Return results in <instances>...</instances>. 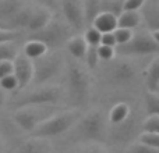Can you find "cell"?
I'll list each match as a JSON object with an SVG mask.
<instances>
[{
	"label": "cell",
	"instance_id": "cell-35",
	"mask_svg": "<svg viewBox=\"0 0 159 153\" xmlns=\"http://www.w3.org/2000/svg\"><path fill=\"white\" fill-rule=\"evenodd\" d=\"M124 153H159V151L149 148V146L144 145L141 142H135V143H131Z\"/></svg>",
	"mask_w": 159,
	"mask_h": 153
},
{
	"label": "cell",
	"instance_id": "cell-39",
	"mask_svg": "<svg viewBox=\"0 0 159 153\" xmlns=\"http://www.w3.org/2000/svg\"><path fill=\"white\" fill-rule=\"evenodd\" d=\"M38 3H41L42 7L45 8H49L50 11L53 10V8L57 7V0H36Z\"/></svg>",
	"mask_w": 159,
	"mask_h": 153
},
{
	"label": "cell",
	"instance_id": "cell-16",
	"mask_svg": "<svg viewBox=\"0 0 159 153\" xmlns=\"http://www.w3.org/2000/svg\"><path fill=\"white\" fill-rule=\"evenodd\" d=\"M22 7H24V4L21 0H0V22L8 27L10 21Z\"/></svg>",
	"mask_w": 159,
	"mask_h": 153
},
{
	"label": "cell",
	"instance_id": "cell-24",
	"mask_svg": "<svg viewBox=\"0 0 159 153\" xmlns=\"http://www.w3.org/2000/svg\"><path fill=\"white\" fill-rule=\"evenodd\" d=\"M144 106H145L147 116H159V93L147 90L144 98Z\"/></svg>",
	"mask_w": 159,
	"mask_h": 153
},
{
	"label": "cell",
	"instance_id": "cell-3",
	"mask_svg": "<svg viewBox=\"0 0 159 153\" xmlns=\"http://www.w3.org/2000/svg\"><path fill=\"white\" fill-rule=\"evenodd\" d=\"M67 90L70 103L74 106V109L80 110L84 104H87L91 90L89 75L87 70L77 63V60L67 64Z\"/></svg>",
	"mask_w": 159,
	"mask_h": 153
},
{
	"label": "cell",
	"instance_id": "cell-22",
	"mask_svg": "<svg viewBox=\"0 0 159 153\" xmlns=\"http://www.w3.org/2000/svg\"><path fill=\"white\" fill-rule=\"evenodd\" d=\"M46 52H49L46 46L39 41H34V39H28L27 43L22 47V53L27 56L30 60H36L41 56H43Z\"/></svg>",
	"mask_w": 159,
	"mask_h": 153
},
{
	"label": "cell",
	"instance_id": "cell-12",
	"mask_svg": "<svg viewBox=\"0 0 159 153\" xmlns=\"http://www.w3.org/2000/svg\"><path fill=\"white\" fill-rule=\"evenodd\" d=\"M13 74L18 82V90H22L32 82L34 67L32 60L27 57L24 53H18L13 60Z\"/></svg>",
	"mask_w": 159,
	"mask_h": 153
},
{
	"label": "cell",
	"instance_id": "cell-32",
	"mask_svg": "<svg viewBox=\"0 0 159 153\" xmlns=\"http://www.w3.org/2000/svg\"><path fill=\"white\" fill-rule=\"evenodd\" d=\"M0 88H2L4 92H14V90H18V82H17L14 74L3 76V78L0 79Z\"/></svg>",
	"mask_w": 159,
	"mask_h": 153
},
{
	"label": "cell",
	"instance_id": "cell-38",
	"mask_svg": "<svg viewBox=\"0 0 159 153\" xmlns=\"http://www.w3.org/2000/svg\"><path fill=\"white\" fill-rule=\"evenodd\" d=\"M101 45H105V46H110V47H116V46H117V43H116V39H115V35H113V32L102 33Z\"/></svg>",
	"mask_w": 159,
	"mask_h": 153
},
{
	"label": "cell",
	"instance_id": "cell-27",
	"mask_svg": "<svg viewBox=\"0 0 159 153\" xmlns=\"http://www.w3.org/2000/svg\"><path fill=\"white\" fill-rule=\"evenodd\" d=\"M101 38H102V33L99 32L98 29H95L93 27H88L87 29H85L84 39L88 46L98 47L99 45H101Z\"/></svg>",
	"mask_w": 159,
	"mask_h": 153
},
{
	"label": "cell",
	"instance_id": "cell-2",
	"mask_svg": "<svg viewBox=\"0 0 159 153\" xmlns=\"http://www.w3.org/2000/svg\"><path fill=\"white\" fill-rule=\"evenodd\" d=\"M81 110L69 109L63 111H56L42 121L35 129L30 134V137L42 138V139H52V138L63 137L70 128L75 124V121L81 117Z\"/></svg>",
	"mask_w": 159,
	"mask_h": 153
},
{
	"label": "cell",
	"instance_id": "cell-40",
	"mask_svg": "<svg viewBox=\"0 0 159 153\" xmlns=\"http://www.w3.org/2000/svg\"><path fill=\"white\" fill-rule=\"evenodd\" d=\"M151 32V36H152V39H154L155 42L159 45V29H155V31H149Z\"/></svg>",
	"mask_w": 159,
	"mask_h": 153
},
{
	"label": "cell",
	"instance_id": "cell-21",
	"mask_svg": "<svg viewBox=\"0 0 159 153\" xmlns=\"http://www.w3.org/2000/svg\"><path fill=\"white\" fill-rule=\"evenodd\" d=\"M131 107L126 102H119L110 109L109 116H107V124H119L123 120H126V117L130 114Z\"/></svg>",
	"mask_w": 159,
	"mask_h": 153
},
{
	"label": "cell",
	"instance_id": "cell-20",
	"mask_svg": "<svg viewBox=\"0 0 159 153\" xmlns=\"http://www.w3.org/2000/svg\"><path fill=\"white\" fill-rule=\"evenodd\" d=\"M145 86L148 92H157L159 86V56L155 57L148 66L145 72Z\"/></svg>",
	"mask_w": 159,
	"mask_h": 153
},
{
	"label": "cell",
	"instance_id": "cell-42",
	"mask_svg": "<svg viewBox=\"0 0 159 153\" xmlns=\"http://www.w3.org/2000/svg\"><path fill=\"white\" fill-rule=\"evenodd\" d=\"M3 148H4V146H3V139H2V137H0V153H3Z\"/></svg>",
	"mask_w": 159,
	"mask_h": 153
},
{
	"label": "cell",
	"instance_id": "cell-7",
	"mask_svg": "<svg viewBox=\"0 0 159 153\" xmlns=\"http://www.w3.org/2000/svg\"><path fill=\"white\" fill-rule=\"evenodd\" d=\"M64 64V57L59 52H46L36 60H32L34 76L32 84L36 86L48 84L50 79L60 74Z\"/></svg>",
	"mask_w": 159,
	"mask_h": 153
},
{
	"label": "cell",
	"instance_id": "cell-31",
	"mask_svg": "<svg viewBox=\"0 0 159 153\" xmlns=\"http://www.w3.org/2000/svg\"><path fill=\"white\" fill-rule=\"evenodd\" d=\"M69 153H109V152L99 143H85V145H78L77 149H73Z\"/></svg>",
	"mask_w": 159,
	"mask_h": 153
},
{
	"label": "cell",
	"instance_id": "cell-25",
	"mask_svg": "<svg viewBox=\"0 0 159 153\" xmlns=\"http://www.w3.org/2000/svg\"><path fill=\"white\" fill-rule=\"evenodd\" d=\"M18 53V46L16 45V42L0 45V61H13Z\"/></svg>",
	"mask_w": 159,
	"mask_h": 153
},
{
	"label": "cell",
	"instance_id": "cell-33",
	"mask_svg": "<svg viewBox=\"0 0 159 153\" xmlns=\"http://www.w3.org/2000/svg\"><path fill=\"white\" fill-rule=\"evenodd\" d=\"M96 52H98L99 60H102V61H112L116 56L115 47L105 46V45H99V46L96 47Z\"/></svg>",
	"mask_w": 159,
	"mask_h": 153
},
{
	"label": "cell",
	"instance_id": "cell-44",
	"mask_svg": "<svg viewBox=\"0 0 159 153\" xmlns=\"http://www.w3.org/2000/svg\"><path fill=\"white\" fill-rule=\"evenodd\" d=\"M154 2H155V3H159V0H154Z\"/></svg>",
	"mask_w": 159,
	"mask_h": 153
},
{
	"label": "cell",
	"instance_id": "cell-1",
	"mask_svg": "<svg viewBox=\"0 0 159 153\" xmlns=\"http://www.w3.org/2000/svg\"><path fill=\"white\" fill-rule=\"evenodd\" d=\"M107 120L101 110H91L75 121V124L66 132L67 142L85 145V143H102L106 141ZM63 135V137H64Z\"/></svg>",
	"mask_w": 159,
	"mask_h": 153
},
{
	"label": "cell",
	"instance_id": "cell-14",
	"mask_svg": "<svg viewBox=\"0 0 159 153\" xmlns=\"http://www.w3.org/2000/svg\"><path fill=\"white\" fill-rule=\"evenodd\" d=\"M52 18H53V15L49 8H45V7L34 8L32 14H31L30 22H28V25H27V31H30V33L38 32V31L43 29V28L52 21Z\"/></svg>",
	"mask_w": 159,
	"mask_h": 153
},
{
	"label": "cell",
	"instance_id": "cell-6",
	"mask_svg": "<svg viewBox=\"0 0 159 153\" xmlns=\"http://www.w3.org/2000/svg\"><path fill=\"white\" fill-rule=\"evenodd\" d=\"M143 121L140 120L138 111H130V114L119 124H107L106 139L115 145H126L130 141H134L143 132Z\"/></svg>",
	"mask_w": 159,
	"mask_h": 153
},
{
	"label": "cell",
	"instance_id": "cell-17",
	"mask_svg": "<svg viewBox=\"0 0 159 153\" xmlns=\"http://www.w3.org/2000/svg\"><path fill=\"white\" fill-rule=\"evenodd\" d=\"M66 47L74 60L84 61L85 53H87V49H88V45H87V42H85L84 36H81V35L71 36L70 41L66 43Z\"/></svg>",
	"mask_w": 159,
	"mask_h": 153
},
{
	"label": "cell",
	"instance_id": "cell-23",
	"mask_svg": "<svg viewBox=\"0 0 159 153\" xmlns=\"http://www.w3.org/2000/svg\"><path fill=\"white\" fill-rule=\"evenodd\" d=\"M32 7H28V6H24L18 13L16 14L13 20L10 21L8 27L11 29H16V31H22V29H27V25L30 22V18H31V14H32Z\"/></svg>",
	"mask_w": 159,
	"mask_h": 153
},
{
	"label": "cell",
	"instance_id": "cell-28",
	"mask_svg": "<svg viewBox=\"0 0 159 153\" xmlns=\"http://www.w3.org/2000/svg\"><path fill=\"white\" fill-rule=\"evenodd\" d=\"M143 132L159 134V116H147L143 120Z\"/></svg>",
	"mask_w": 159,
	"mask_h": 153
},
{
	"label": "cell",
	"instance_id": "cell-41",
	"mask_svg": "<svg viewBox=\"0 0 159 153\" xmlns=\"http://www.w3.org/2000/svg\"><path fill=\"white\" fill-rule=\"evenodd\" d=\"M4 102H6V92L0 88V106H3L4 104Z\"/></svg>",
	"mask_w": 159,
	"mask_h": 153
},
{
	"label": "cell",
	"instance_id": "cell-29",
	"mask_svg": "<svg viewBox=\"0 0 159 153\" xmlns=\"http://www.w3.org/2000/svg\"><path fill=\"white\" fill-rule=\"evenodd\" d=\"M22 36V31L8 29V28H0V45L8 43V42H16Z\"/></svg>",
	"mask_w": 159,
	"mask_h": 153
},
{
	"label": "cell",
	"instance_id": "cell-37",
	"mask_svg": "<svg viewBox=\"0 0 159 153\" xmlns=\"http://www.w3.org/2000/svg\"><path fill=\"white\" fill-rule=\"evenodd\" d=\"M13 74V61H0V79Z\"/></svg>",
	"mask_w": 159,
	"mask_h": 153
},
{
	"label": "cell",
	"instance_id": "cell-30",
	"mask_svg": "<svg viewBox=\"0 0 159 153\" xmlns=\"http://www.w3.org/2000/svg\"><path fill=\"white\" fill-rule=\"evenodd\" d=\"M85 66L88 70H95L99 64V57H98V52H96V47L93 46H88L87 53H85Z\"/></svg>",
	"mask_w": 159,
	"mask_h": 153
},
{
	"label": "cell",
	"instance_id": "cell-10",
	"mask_svg": "<svg viewBox=\"0 0 159 153\" xmlns=\"http://www.w3.org/2000/svg\"><path fill=\"white\" fill-rule=\"evenodd\" d=\"M61 13L64 21L74 31H81L85 27L84 0H61Z\"/></svg>",
	"mask_w": 159,
	"mask_h": 153
},
{
	"label": "cell",
	"instance_id": "cell-34",
	"mask_svg": "<svg viewBox=\"0 0 159 153\" xmlns=\"http://www.w3.org/2000/svg\"><path fill=\"white\" fill-rule=\"evenodd\" d=\"M133 31L130 29H123V28H117V29L113 31V35H115V39H116V43L117 45H124L131 39L133 36Z\"/></svg>",
	"mask_w": 159,
	"mask_h": 153
},
{
	"label": "cell",
	"instance_id": "cell-4",
	"mask_svg": "<svg viewBox=\"0 0 159 153\" xmlns=\"http://www.w3.org/2000/svg\"><path fill=\"white\" fill-rule=\"evenodd\" d=\"M61 90L57 85H42L36 89L27 92L24 95H20L13 100L14 109L21 107H42V106H56L61 99Z\"/></svg>",
	"mask_w": 159,
	"mask_h": 153
},
{
	"label": "cell",
	"instance_id": "cell-19",
	"mask_svg": "<svg viewBox=\"0 0 159 153\" xmlns=\"http://www.w3.org/2000/svg\"><path fill=\"white\" fill-rule=\"evenodd\" d=\"M143 20H145L147 25L151 31L159 29V3L152 2V4L145 6L140 10Z\"/></svg>",
	"mask_w": 159,
	"mask_h": 153
},
{
	"label": "cell",
	"instance_id": "cell-45",
	"mask_svg": "<svg viewBox=\"0 0 159 153\" xmlns=\"http://www.w3.org/2000/svg\"><path fill=\"white\" fill-rule=\"evenodd\" d=\"M157 92H158V93H159V86H158V90H157Z\"/></svg>",
	"mask_w": 159,
	"mask_h": 153
},
{
	"label": "cell",
	"instance_id": "cell-43",
	"mask_svg": "<svg viewBox=\"0 0 159 153\" xmlns=\"http://www.w3.org/2000/svg\"><path fill=\"white\" fill-rule=\"evenodd\" d=\"M0 28H8L7 25H4V24H2V22H0ZM8 29H10V28H8Z\"/></svg>",
	"mask_w": 159,
	"mask_h": 153
},
{
	"label": "cell",
	"instance_id": "cell-11",
	"mask_svg": "<svg viewBox=\"0 0 159 153\" xmlns=\"http://www.w3.org/2000/svg\"><path fill=\"white\" fill-rule=\"evenodd\" d=\"M135 75V67L130 61L126 60H116L109 68V79L113 85L124 86L127 84H131L134 81Z\"/></svg>",
	"mask_w": 159,
	"mask_h": 153
},
{
	"label": "cell",
	"instance_id": "cell-26",
	"mask_svg": "<svg viewBox=\"0 0 159 153\" xmlns=\"http://www.w3.org/2000/svg\"><path fill=\"white\" fill-rule=\"evenodd\" d=\"M138 142L149 146L152 149L159 151V134H152V132H141L137 138Z\"/></svg>",
	"mask_w": 159,
	"mask_h": 153
},
{
	"label": "cell",
	"instance_id": "cell-8",
	"mask_svg": "<svg viewBox=\"0 0 159 153\" xmlns=\"http://www.w3.org/2000/svg\"><path fill=\"white\" fill-rule=\"evenodd\" d=\"M56 113V106H42V107H21L17 109L13 114V121L21 131L31 132L46 118Z\"/></svg>",
	"mask_w": 159,
	"mask_h": 153
},
{
	"label": "cell",
	"instance_id": "cell-5",
	"mask_svg": "<svg viewBox=\"0 0 159 153\" xmlns=\"http://www.w3.org/2000/svg\"><path fill=\"white\" fill-rule=\"evenodd\" d=\"M71 38V28L69 27L66 21H59L52 18V21L38 32L30 33L28 39L39 41L50 50L59 49L61 46H66V43Z\"/></svg>",
	"mask_w": 159,
	"mask_h": 153
},
{
	"label": "cell",
	"instance_id": "cell-13",
	"mask_svg": "<svg viewBox=\"0 0 159 153\" xmlns=\"http://www.w3.org/2000/svg\"><path fill=\"white\" fill-rule=\"evenodd\" d=\"M14 153H52V145L48 139L30 137L17 146Z\"/></svg>",
	"mask_w": 159,
	"mask_h": 153
},
{
	"label": "cell",
	"instance_id": "cell-15",
	"mask_svg": "<svg viewBox=\"0 0 159 153\" xmlns=\"http://www.w3.org/2000/svg\"><path fill=\"white\" fill-rule=\"evenodd\" d=\"M91 27L98 29L101 33H109L117 29V15L112 11H101L93 18Z\"/></svg>",
	"mask_w": 159,
	"mask_h": 153
},
{
	"label": "cell",
	"instance_id": "cell-36",
	"mask_svg": "<svg viewBox=\"0 0 159 153\" xmlns=\"http://www.w3.org/2000/svg\"><path fill=\"white\" fill-rule=\"evenodd\" d=\"M145 3L147 0H124L121 11H140Z\"/></svg>",
	"mask_w": 159,
	"mask_h": 153
},
{
	"label": "cell",
	"instance_id": "cell-9",
	"mask_svg": "<svg viewBox=\"0 0 159 153\" xmlns=\"http://www.w3.org/2000/svg\"><path fill=\"white\" fill-rule=\"evenodd\" d=\"M117 56H148L159 53V45L152 39L151 32L133 33L131 39L124 45H117L115 47Z\"/></svg>",
	"mask_w": 159,
	"mask_h": 153
},
{
	"label": "cell",
	"instance_id": "cell-18",
	"mask_svg": "<svg viewBox=\"0 0 159 153\" xmlns=\"http://www.w3.org/2000/svg\"><path fill=\"white\" fill-rule=\"evenodd\" d=\"M143 17L140 11H121L117 15V28L123 29H135L140 27Z\"/></svg>",
	"mask_w": 159,
	"mask_h": 153
}]
</instances>
